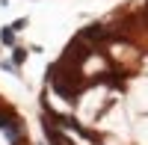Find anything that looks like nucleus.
<instances>
[{
	"instance_id": "nucleus-1",
	"label": "nucleus",
	"mask_w": 148,
	"mask_h": 145,
	"mask_svg": "<svg viewBox=\"0 0 148 145\" xmlns=\"http://www.w3.org/2000/svg\"><path fill=\"white\" fill-rule=\"evenodd\" d=\"M80 39L83 42H101V39H107V30L101 27V24H89V27L80 33Z\"/></svg>"
},
{
	"instance_id": "nucleus-2",
	"label": "nucleus",
	"mask_w": 148,
	"mask_h": 145,
	"mask_svg": "<svg viewBox=\"0 0 148 145\" xmlns=\"http://www.w3.org/2000/svg\"><path fill=\"white\" fill-rule=\"evenodd\" d=\"M0 39H3L6 44H12V39H15V30H12V27H9V30H3V33H0Z\"/></svg>"
},
{
	"instance_id": "nucleus-3",
	"label": "nucleus",
	"mask_w": 148,
	"mask_h": 145,
	"mask_svg": "<svg viewBox=\"0 0 148 145\" xmlns=\"http://www.w3.org/2000/svg\"><path fill=\"white\" fill-rule=\"evenodd\" d=\"M24 59H27V51H24V47H15V65H21Z\"/></svg>"
},
{
	"instance_id": "nucleus-4",
	"label": "nucleus",
	"mask_w": 148,
	"mask_h": 145,
	"mask_svg": "<svg viewBox=\"0 0 148 145\" xmlns=\"http://www.w3.org/2000/svg\"><path fill=\"white\" fill-rule=\"evenodd\" d=\"M24 27H27V18H18L15 24H12V30H24Z\"/></svg>"
}]
</instances>
